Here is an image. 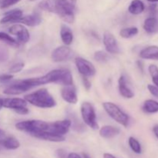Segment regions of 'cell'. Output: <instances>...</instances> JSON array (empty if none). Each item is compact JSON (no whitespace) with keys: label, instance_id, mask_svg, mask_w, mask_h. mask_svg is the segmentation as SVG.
Instances as JSON below:
<instances>
[{"label":"cell","instance_id":"cell-1","mask_svg":"<svg viewBox=\"0 0 158 158\" xmlns=\"http://www.w3.org/2000/svg\"><path fill=\"white\" fill-rule=\"evenodd\" d=\"M28 80L32 87L51 83L63 85V86L73 84L72 74L70 71L66 69H53L43 77L30 78Z\"/></svg>","mask_w":158,"mask_h":158},{"label":"cell","instance_id":"cell-2","mask_svg":"<svg viewBox=\"0 0 158 158\" xmlns=\"http://www.w3.org/2000/svg\"><path fill=\"white\" fill-rule=\"evenodd\" d=\"M27 103L40 108H52L56 105L55 99L46 88H42L32 94L25 96Z\"/></svg>","mask_w":158,"mask_h":158},{"label":"cell","instance_id":"cell-3","mask_svg":"<svg viewBox=\"0 0 158 158\" xmlns=\"http://www.w3.org/2000/svg\"><path fill=\"white\" fill-rule=\"evenodd\" d=\"M77 0H56V13L65 23L72 24L75 20L74 10Z\"/></svg>","mask_w":158,"mask_h":158},{"label":"cell","instance_id":"cell-4","mask_svg":"<svg viewBox=\"0 0 158 158\" xmlns=\"http://www.w3.org/2000/svg\"><path fill=\"white\" fill-rule=\"evenodd\" d=\"M103 106L106 114L113 120H114L116 122H117L125 127L128 126L130 121L129 116L126 113L123 112L117 105H116L114 103H111V102H104L103 103Z\"/></svg>","mask_w":158,"mask_h":158},{"label":"cell","instance_id":"cell-5","mask_svg":"<svg viewBox=\"0 0 158 158\" xmlns=\"http://www.w3.org/2000/svg\"><path fill=\"white\" fill-rule=\"evenodd\" d=\"M48 123L43 120H29L19 122L15 124V128L23 132L28 133L31 136L35 133L44 131L47 129Z\"/></svg>","mask_w":158,"mask_h":158},{"label":"cell","instance_id":"cell-6","mask_svg":"<svg viewBox=\"0 0 158 158\" xmlns=\"http://www.w3.org/2000/svg\"><path fill=\"white\" fill-rule=\"evenodd\" d=\"M81 116L85 124L93 130H97L99 125L97 121V115L94 106L89 102H83L81 105Z\"/></svg>","mask_w":158,"mask_h":158},{"label":"cell","instance_id":"cell-7","mask_svg":"<svg viewBox=\"0 0 158 158\" xmlns=\"http://www.w3.org/2000/svg\"><path fill=\"white\" fill-rule=\"evenodd\" d=\"M32 87V85L29 82V80H18L15 83H12V85L6 87L3 90V94L6 95L14 96V95H20L23 93L31 89Z\"/></svg>","mask_w":158,"mask_h":158},{"label":"cell","instance_id":"cell-8","mask_svg":"<svg viewBox=\"0 0 158 158\" xmlns=\"http://www.w3.org/2000/svg\"><path fill=\"white\" fill-rule=\"evenodd\" d=\"M75 64L77 70L83 77H93L97 72L94 65L89 60L82 57H77L75 59Z\"/></svg>","mask_w":158,"mask_h":158},{"label":"cell","instance_id":"cell-9","mask_svg":"<svg viewBox=\"0 0 158 158\" xmlns=\"http://www.w3.org/2000/svg\"><path fill=\"white\" fill-rule=\"evenodd\" d=\"M70 127L71 120L66 119V120H59V121L53 122V123H49L48 127L46 131L52 133V134L64 136L65 134L69 132Z\"/></svg>","mask_w":158,"mask_h":158},{"label":"cell","instance_id":"cell-10","mask_svg":"<svg viewBox=\"0 0 158 158\" xmlns=\"http://www.w3.org/2000/svg\"><path fill=\"white\" fill-rule=\"evenodd\" d=\"M73 56L72 49L67 46H62L56 48L52 52L51 58L56 63H62L69 60Z\"/></svg>","mask_w":158,"mask_h":158},{"label":"cell","instance_id":"cell-11","mask_svg":"<svg viewBox=\"0 0 158 158\" xmlns=\"http://www.w3.org/2000/svg\"><path fill=\"white\" fill-rule=\"evenodd\" d=\"M9 33L17 37V41L21 43H26L29 40L30 35L28 29L22 24H15L9 29Z\"/></svg>","mask_w":158,"mask_h":158},{"label":"cell","instance_id":"cell-12","mask_svg":"<svg viewBox=\"0 0 158 158\" xmlns=\"http://www.w3.org/2000/svg\"><path fill=\"white\" fill-rule=\"evenodd\" d=\"M103 44H104L106 50L109 53L118 54L120 52V47L114 35L111 32H106L103 34Z\"/></svg>","mask_w":158,"mask_h":158},{"label":"cell","instance_id":"cell-13","mask_svg":"<svg viewBox=\"0 0 158 158\" xmlns=\"http://www.w3.org/2000/svg\"><path fill=\"white\" fill-rule=\"evenodd\" d=\"M61 97L65 101L70 104H76L78 101L77 89L73 84L63 86L61 89Z\"/></svg>","mask_w":158,"mask_h":158},{"label":"cell","instance_id":"cell-14","mask_svg":"<svg viewBox=\"0 0 158 158\" xmlns=\"http://www.w3.org/2000/svg\"><path fill=\"white\" fill-rule=\"evenodd\" d=\"M32 136L37 139H40V140L50 142H63L65 140L64 136L52 134V133H50L46 131L35 133V134H32Z\"/></svg>","mask_w":158,"mask_h":158},{"label":"cell","instance_id":"cell-15","mask_svg":"<svg viewBox=\"0 0 158 158\" xmlns=\"http://www.w3.org/2000/svg\"><path fill=\"white\" fill-rule=\"evenodd\" d=\"M22 16H23V11L21 9H12L4 14V16L0 20V23L6 24V23H17Z\"/></svg>","mask_w":158,"mask_h":158},{"label":"cell","instance_id":"cell-16","mask_svg":"<svg viewBox=\"0 0 158 158\" xmlns=\"http://www.w3.org/2000/svg\"><path fill=\"white\" fill-rule=\"evenodd\" d=\"M42 19L40 14L38 13H33L31 15H24L22 16L18 20L17 23H22L23 25H26V26H31V27H34V26H37L41 23Z\"/></svg>","mask_w":158,"mask_h":158},{"label":"cell","instance_id":"cell-17","mask_svg":"<svg viewBox=\"0 0 158 158\" xmlns=\"http://www.w3.org/2000/svg\"><path fill=\"white\" fill-rule=\"evenodd\" d=\"M27 102L25 99L21 98H6L3 99V107L12 109L13 110L19 108L26 106Z\"/></svg>","mask_w":158,"mask_h":158},{"label":"cell","instance_id":"cell-18","mask_svg":"<svg viewBox=\"0 0 158 158\" xmlns=\"http://www.w3.org/2000/svg\"><path fill=\"white\" fill-rule=\"evenodd\" d=\"M118 88L120 94L126 99H131L134 97L132 89L127 86L126 78L124 76H120L118 80Z\"/></svg>","mask_w":158,"mask_h":158},{"label":"cell","instance_id":"cell-19","mask_svg":"<svg viewBox=\"0 0 158 158\" xmlns=\"http://www.w3.org/2000/svg\"><path fill=\"white\" fill-rule=\"evenodd\" d=\"M140 57L143 60H158V46H149L142 49Z\"/></svg>","mask_w":158,"mask_h":158},{"label":"cell","instance_id":"cell-20","mask_svg":"<svg viewBox=\"0 0 158 158\" xmlns=\"http://www.w3.org/2000/svg\"><path fill=\"white\" fill-rule=\"evenodd\" d=\"M120 132V128L114 126H110V125H106L100 128V135L103 138L110 139L113 137L118 135Z\"/></svg>","mask_w":158,"mask_h":158},{"label":"cell","instance_id":"cell-21","mask_svg":"<svg viewBox=\"0 0 158 158\" xmlns=\"http://www.w3.org/2000/svg\"><path fill=\"white\" fill-rule=\"evenodd\" d=\"M60 37L63 43L66 46H69L73 41V34L72 30L69 26L65 24L62 25L60 28Z\"/></svg>","mask_w":158,"mask_h":158},{"label":"cell","instance_id":"cell-22","mask_svg":"<svg viewBox=\"0 0 158 158\" xmlns=\"http://www.w3.org/2000/svg\"><path fill=\"white\" fill-rule=\"evenodd\" d=\"M0 143L3 148L7 150H16L20 147L19 141L14 137H8L0 139Z\"/></svg>","mask_w":158,"mask_h":158},{"label":"cell","instance_id":"cell-23","mask_svg":"<svg viewBox=\"0 0 158 158\" xmlns=\"http://www.w3.org/2000/svg\"><path fill=\"white\" fill-rule=\"evenodd\" d=\"M143 29L149 34L155 33L158 31V20L154 16L148 17L143 23Z\"/></svg>","mask_w":158,"mask_h":158},{"label":"cell","instance_id":"cell-24","mask_svg":"<svg viewBox=\"0 0 158 158\" xmlns=\"http://www.w3.org/2000/svg\"><path fill=\"white\" fill-rule=\"evenodd\" d=\"M144 9L145 5L141 0H133L128 7V11L133 15H140Z\"/></svg>","mask_w":158,"mask_h":158},{"label":"cell","instance_id":"cell-25","mask_svg":"<svg viewBox=\"0 0 158 158\" xmlns=\"http://www.w3.org/2000/svg\"><path fill=\"white\" fill-rule=\"evenodd\" d=\"M39 8L42 10L56 13V0H43L38 5Z\"/></svg>","mask_w":158,"mask_h":158},{"label":"cell","instance_id":"cell-26","mask_svg":"<svg viewBox=\"0 0 158 158\" xmlns=\"http://www.w3.org/2000/svg\"><path fill=\"white\" fill-rule=\"evenodd\" d=\"M147 114H155L158 112V102L154 100H145L142 107Z\"/></svg>","mask_w":158,"mask_h":158},{"label":"cell","instance_id":"cell-27","mask_svg":"<svg viewBox=\"0 0 158 158\" xmlns=\"http://www.w3.org/2000/svg\"><path fill=\"white\" fill-rule=\"evenodd\" d=\"M138 32L139 30L137 27H134V26H132V27H127L123 28V29H122L120 31V35L122 38L130 39L135 36L136 35H137Z\"/></svg>","mask_w":158,"mask_h":158},{"label":"cell","instance_id":"cell-28","mask_svg":"<svg viewBox=\"0 0 158 158\" xmlns=\"http://www.w3.org/2000/svg\"><path fill=\"white\" fill-rule=\"evenodd\" d=\"M128 143L131 148V149L134 151L135 154H140L142 152V148L141 145H140V142L137 140L136 138L133 137H130L128 139Z\"/></svg>","mask_w":158,"mask_h":158},{"label":"cell","instance_id":"cell-29","mask_svg":"<svg viewBox=\"0 0 158 158\" xmlns=\"http://www.w3.org/2000/svg\"><path fill=\"white\" fill-rule=\"evenodd\" d=\"M0 40L12 46H18L19 42L4 32H0Z\"/></svg>","mask_w":158,"mask_h":158},{"label":"cell","instance_id":"cell-30","mask_svg":"<svg viewBox=\"0 0 158 158\" xmlns=\"http://www.w3.org/2000/svg\"><path fill=\"white\" fill-rule=\"evenodd\" d=\"M148 71L150 73L152 81L154 84L158 87V66L154 64L150 65L148 67Z\"/></svg>","mask_w":158,"mask_h":158},{"label":"cell","instance_id":"cell-31","mask_svg":"<svg viewBox=\"0 0 158 158\" xmlns=\"http://www.w3.org/2000/svg\"><path fill=\"white\" fill-rule=\"evenodd\" d=\"M108 58H109V56H108L107 54L102 50L97 51V52L94 53V60H95L96 61L99 62V63H106V62L108 61Z\"/></svg>","mask_w":158,"mask_h":158},{"label":"cell","instance_id":"cell-32","mask_svg":"<svg viewBox=\"0 0 158 158\" xmlns=\"http://www.w3.org/2000/svg\"><path fill=\"white\" fill-rule=\"evenodd\" d=\"M24 66H25V64L23 63H21V62H20V63H15V64L12 65V66H11V68L9 69V71L11 74L18 73L21 72V71L23 70Z\"/></svg>","mask_w":158,"mask_h":158},{"label":"cell","instance_id":"cell-33","mask_svg":"<svg viewBox=\"0 0 158 158\" xmlns=\"http://www.w3.org/2000/svg\"><path fill=\"white\" fill-rule=\"evenodd\" d=\"M21 0H2L1 2V5H0V8L2 9H7V8L16 4V3H18Z\"/></svg>","mask_w":158,"mask_h":158},{"label":"cell","instance_id":"cell-34","mask_svg":"<svg viewBox=\"0 0 158 158\" xmlns=\"http://www.w3.org/2000/svg\"><path fill=\"white\" fill-rule=\"evenodd\" d=\"M9 58V52L3 46H0V62H5Z\"/></svg>","mask_w":158,"mask_h":158},{"label":"cell","instance_id":"cell-35","mask_svg":"<svg viewBox=\"0 0 158 158\" xmlns=\"http://www.w3.org/2000/svg\"><path fill=\"white\" fill-rule=\"evenodd\" d=\"M148 90H149V92L151 94V95H153L154 97L158 98V87L157 86H156L155 85L148 84Z\"/></svg>","mask_w":158,"mask_h":158},{"label":"cell","instance_id":"cell-36","mask_svg":"<svg viewBox=\"0 0 158 158\" xmlns=\"http://www.w3.org/2000/svg\"><path fill=\"white\" fill-rule=\"evenodd\" d=\"M13 78V75L11 73L0 74V83H6L10 81Z\"/></svg>","mask_w":158,"mask_h":158},{"label":"cell","instance_id":"cell-37","mask_svg":"<svg viewBox=\"0 0 158 158\" xmlns=\"http://www.w3.org/2000/svg\"><path fill=\"white\" fill-rule=\"evenodd\" d=\"M56 155L58 158H67V153L63 149H59L56 151Z\"/></svg>","mask_w":158,"mask_h":158},{"label":"cell","instance_id":"cell-38","mask_svg":"<svg viewBox=\"0 0 158 158\" xmlns=\"http://www.w3.org/2000/svg\"><path fill=\"white\" fill-rule=\"evenodd\" d=\"M83 83L85 89H86V90H89V89L91 88V83L87 77H83Z\"/></svg>","mask_w":158,"mask_h":158},{"label":"cell","instance_id":"cell-39","mask_svg":"<svg viewBox=\"0 0 158 158\" xmlns=\"http://www.w3.org/2000/svg\"><path fill=\"white\" fill-rule=\"evenodd\" d=\"M14 111H15V113H17V114H21V115H26V114H29V110H28V108L26 107V106H23V107L19 108V109L15 110Z\"/></svg>","mask_w":158,"mask_h":158},{"label":"cell","instance_id":"cell-40","mask_svg":"<svg viewBox=\"0 0 158 158\" xmlns=\"http://www.w3.org/2000/svg\"><path fill=\"white\" fill-rule=\"evenodd\" d=\"M67 158H82L77 153H69L67 155Z\"/></svg>","mask_w":158,"mask_h":158},{"label":"cell","instance_id":"cell-41","mask_svg":"<svg viewBox=\"0 0 158 158\" xmlns=\"http://www.w3.org/2000/svg\"><path fill=\"white\" fill-rule=\"evenodd\" d=\"M149 10L151 12H155L156 10H157V5L156 4L150 5Z\"/></svg>","mask_w":158,"mask_h":158},{"label":"cell","instance_id":"cell-42","mask_svg":"<svg viewBox=\"0 0 158 158\" xmlns=\"http://www.w3.org/2000/svg\"><path fill=\"white\" fill-rule=\"evenodd\" d=\"M153 132H154V135L158 140V124L154 125V127H153Z\"/></svg>","mask_w":158,"mask_h":158},{"label":"cell","instance_id":"cell-43","mask_svg":"<svg viewBox=\"0 0 158 158\" xmlns=\"http://www.w3.org/2000/svg\"><path fill=\"white\" fill-rule=\"evenodd\" d=\"M103 158H117V157H116L115 156L113 155V154H109V153H105V154H103Z\"/></svg>","mask_w":158,"mask_h":158},{"label":"cell","instance_id":"cell-44","mask_svg":"<svg viewBox=\"0 0 158 158\" xmlns=\"http://www.w3.org/2000/svg\"><path fill=\"white\" fill-rule=\"evenodd\" d=\"M4 136H5V132L2 131V130L0 129V139L2 138V137H4Z\"/></svg>","mask_w":158,"mask_h":158},{"label":"cell","instance_id":"cell-45","mask_svg":"<svg viewBox=\"0 0 158 158\" xmlns=\"http://www.w3.org/2000/svg\"><path fill=\"white\" fill-rule=\"evenodd\" d=\"M3 107V99L0 98V110Z\"/></svg>","mask_w":158,"mask_h":158},{"label":"cell","instance_id":"cell-46","mask_svg":"<svg viewBox=\"0 0 158 158\" xmlns=\"http://www.w3.org/2000/svg\"><path fill=\"white\" fill-rule=\"evenodd\" d=\"M147 1L149 2H152V3L158 2V0H147Z\"/></svg>","mask_w":158,"mask_h":158},{"label":"cell","instance_id":"cell-47","mask_svg":"<svg viewBox=\"0 0 158 158\" xmlns=\"http://www.w3.org/2000/svg\"><path fill=\"white\" fill-rule=\"evenodd\" d=\"M83 158H91L89 155H88V154H83Z\"/></svg>","mask_w":158,"mask_h":158},{"label":"cell","instance_id":"cell-48","mask_svg":"<svg viewBox=\"0 0 158 158\" xmlns=\"http://www.w3.org/2000/svg\"><path fill=\"white\" fill-rule=\"evenodd\" d=\"M2 144H1V143H0V151H1L2 149Z\"/></svg>","mask_w":158,"mask_h":158},{"label":"cell","instance_id":"cell-49","mask_svg":"<svg viewBox=\"0 0 158 158\" xmlns=\"http://www.w3.org/2000/svg\"><path fill=\"white\" fill-rule=\"evenodd\" d=\"M29 1H31V2H33V1H35V0H29Z\"/></svg>","mask_w":158,"mask_h":158}]
</instances>
